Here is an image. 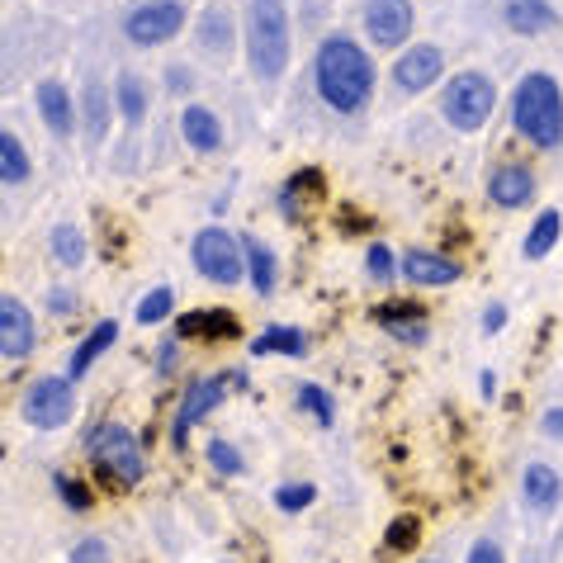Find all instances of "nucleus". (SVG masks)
<instances>
[{
	"instance_id": "39",
	"label": "nucleus",
	"mask_w": 563,
	"mask_h": 563,
	"mask_svg": "<svg viewBox=\"0 0 563 563\" xmlns=\"http://www.w3.org/2000/svg\"><path fill=\"white\" fill-rule=\"evenodd\" d=\"M468 563H507V559H503V550H497L493 540H478L474 550H468Z\"/></svg>"
},
{
	"instance_id": "3",
	"label": "nucleus",
	"mask_w": 563,
	"mask_h": 563,
	"mask_svg": "<svg viewBox=\"0 0 563 563\" xmlns=\"http://www.w3.org/2000/svg\"><path fill=\"white\" fill-rule=\"evenodd\" d=\"M246 57L261 81H279L289 67V14L285 0H252L246 10Z\"/></svg>"
},
{
	"instance_id": "12",
	"label": "nucleus",
	"mask_w": 563,
	"mask_h": 563,
	"mask_svg": "<svg viewBox=\"0 0 563 563\" xmlns=\"http://www.w3.org/2000/svg\"><path fill=\"white\" fill-rule=\"evenodd\" d=\"M445 57L435 43H417V48H408L398 62H394V86L408 90V96H421V90H431V81L441 76Z\"/></svg>"
},
{
	"instance_id": "8",
	"label": "nucleus",
	"mask_w": 563,
	"mask_h": 563,
	"mask_svg": "<svg viewBox=\"0 0 563 563\" xmlns=\"http://www.w3.org/2000/svg\"><path fill=\"white\" fill-rule=\"evenodd\" d=\"M195 271L213 279V285H242V271H246L242 242L223 228H205L195 238Z\"/></svg>"
},
{
	"instance_id": "28",
	"label": "nucleus",
	"mask_w": 563,
	"mask_h": 563,
	"mask_svg": "<svg viewBox=\"0 0 563 563\" xmlns=\"http://www.w3.org/2000/svg\"><path fill=\"white\" fill-rule=\"evenodd\" d=\"M48 246H53V256L67 265V271H76V265L86 261V232L76 228V223H57L48 232Z\"/></svg>"
},
{
	"instance_id": "20",
	"label": "nucleus",
	"mask_w": 563,
	"mask_h": 563,
	"mask_svg": "<svg viewBox=\"0 0 563 563\" xmlns=\"http://www.w3.org/2000/svg\"><path fill=\"white\" fill-rule=\"evenodd\" d=\"M303 199H322V170L303 166V170H294V176L279 185V213H285L289 223H299L303 218Z\"/></svg>"
},
{
	"instance_id": "44",
	"label": "nucleus",
	"mask_w": 563,
	"mask_h": 563,
	"mask_svg": "<svg viewBox=\"0 0 563 563\" xmlns=\"http://www.w3.org/2000/svg\"><path fill=\"white\" fill-rule=\"evenodd\" d=\"M48 308L53 312H71V294H48Z\"/></svg>"
},
{
	"instance_id": "24",
	"label": "nucleus",
	"mask_w": 563,
	"mask_h": 563,
	"mask_svg": "<svg viewBox=\"0 0 563 563\" xmlns=\"http://www.w3.org/2000/svg\"><path fill=\"white\" fill-rule=\"evenodd\" d=\"M308 355V336L303 327H265L261 336H252V355Z\"/></svg>"
},
{
	"instance_id": "11",
	"label": "nucleus",
	"mask_w": 563,
	"mask_h": 563,
	"mask_svg": "<svg viewBox=\"0 0 563 563\" xmlns=\"http://www.w3.org/2000/svg\"><path fill=\"white\" fill-rule=\"evenodd\" d=\"M365 29L379 48H402L412 34V0H369Z\"/></svg>"
},
{
	"instance_id": "29",
	"label": "nucleus",
	"mask_w": 563,
	"mask_h": 563,
	"mask_svg": "<svg viewBox=\"0 0 563 563\" xmlns=\"http://www.w3.org/2000/svg\"><path fill=\"white\" fill-rule=\"evenodd\" d=\"M0 180L5 185H24L29 180V152L10 129H0Z\"/></svg>"
},
{
	"instance_id": "5",
	"label": "nucleus",
	"mask_w": 563,
	"mask_h": 563,
	"mask_svg": "<svg viewBox=\"0 0 563 563\" xmlns=\"http://www.w3.org/2000/svg\"><path fill=\"white\" fill-rule=\"evenodd\" d=\"M493 109H497V86L483 71L450 76L441 90V114L450 129H460V133H478L483 123L493 119Z\"/></svg>"
},
{
	"instance_id": "40",
	"label": "nucleus",
	"mask_w": 563,
	"mask_h": 563,
	"mask_svg": "<svg viewBox=\"0 0 563 563\" xmlns=\"http://www.w3.org/2000/svg\"><path fill=\"white\" fill-rule=\"evenodd\" d=\"M71 563H104V544L100 540H81L76 544V554H71Z\"/></svg>"
},
{
	"instance_id": "30",
	"label": "nucleus",
	"mask_w": 563,
	"mask_h": 563,
	"mask_svg": "<svg viewBox=\"0 0 563 563\" xmlns=\"http://www.w3.org/2000/svg\"><path fill=\"white\" fill-rule=\"evenodd\" d=\"M312 503H318V488H312V483H279V488H275V507L285 516H299Z\"/></svg>"
},
{
	"instance_id": "16",
	"label": "nucleus",
	"mask_w": 563,
	"mask_h": 563,
	"mask_svg": "<svg viewBox=\"0 0 563 563\" xmlns=\"http://www.w3.org/2000/svg\"><path fill=\"white\" fill-rule=\"evenodd\" d=\"M559 497H563V478L554 474L550 464H526V474H521V503L530 507V511H554L559 507Z\"/></svg>"
},
{
	"instance_id": "38",
	"label": "nucleus",
	"mask_w": 563,
	"mask_h": 563,
	"mask_svg": "<svg viewBox=\"0 0 563 563\" xmlns=\"http://www.w3.org/2000/svg\"><path fill=\"white\" fill-rule=\"evenodd\" d=\"M503 327H507V303H488V308H483V332L497 336Z\"/></svg>"
},
{
	"instance_id": "14",
	"label": "nucleus",
	"mask_w": 563,
	"mask_h": 563,
	"mask_svg": "<svg viewBox=\"0 0 563 563\" xmlns=\"http://www.w3.org/2000/svg\"><path fill=\"white\" fill-rule=\"evenodd\" d=\"M176 336L180 341H232V336H242V322L228 308H195L176 322Z\"/></svg>"
},
{
	"instance_id": "17",
	"label": "nucleus",
	"mask_w": 563,
	"mask_h": 563,
	"mask_svg": "<svg viewBox=\"0 0 563 563\" xmlns=\"http://www.w3.org/2000/svg\"><path fill=\"white\" fill-rule=\"evenodd\" d=\"M503 20L511 24V34L536 38L544 29H554L559 14H554L550 0H503Z\"/></svg>"
},
{
	"instance_id": "15",
	"label": "nucleus",
	"mask_w": 563,
	"mask_h": 563,
	"mask_svg": "<svg viewBox=\"0 0 563 563\" xmlns=\"http://www.w3.org/2000/svg\"><path fill=\"white\" fill-rule=\"evenodd\" d=\"M402 275H408L412 285H421V289H441V285H455L464 271H460V261H450V256H441V252H427V246H417V252L402 256Z\"/></svg>"
},
{
	"instance_id": "22",
	"label": "nucleus",
	"mask_w": 563,
	"mask_h": 563,
	"mask_svg": "<svg viewBox=\"0 0 563 563\" xmlns=\"http://www.w3.org/2000/svg\"><path fill=\"white\" fill-rule=\"evenodd\" d=\"M379 322L388 336H398L402 346H421L427 341V312L417 303H394V308H379Z\"/></svg>"
},
{
	"instance_id": "2",
	"label": "nucleus",
	"mask_w": 563,
	"mask_h": 563,
	"mask_svg": "<svg viewBox=\"0 0 563 563\" xmlns=\"http://www.w3.org/2000/svg\"><path fill=\"white\" fill-rule=\"evenodd\" d=\"M511 123L526 143L554 152L563 143V90L550 71L521 76V86L511 90Z\"/></svg>"
},
{
	"instance_id": "18",
	"label": "nucleus",
	"mask_w": 563,
	"mask_h": 563,
	"mask_svg": "<svg viewBox=\"0 0 563 563\" xmlns=\"http://www.w3.org/2000/svg\"><path fill=\"white\" fill-rule=\"evenodd\" d=\"M114 341H119V322H114V318H104V322H96V327H90V336H86L81 346L71 351L67 379H71V384H76V379H86V374H90V365H96V360H100L109 346H114Z\"/></svg>"
},
{
	"instance_id": "7",
	"label": "nucleus",
	"mask_w": 563,
	"mask_h": 563,
	"mask_svg": "<svg viewBox=\"0 0 563 563\" xmlns=\"http://www.w3.org/2000/svg\"><path fill=\"white\" fill-rule=\"evenodd\" d=\"M20 412H24L29 427H38V431H57V427H67L71 412H76L71 379H67V374H38V379L24 388Z\"/></svg>"
},
{
	"instance_id": "1",
	"label": "nucleus",
	"mask_w": 563,
	"mask_h": 563,
	"mask_svg": "<svg viewBox=\"0 0 563 563\" xmlns=\"http://www.w3.org/2000/svg\"><path fill=\"white\" fill-rule=\"evenodd\" d=\"M312 81H318V96L336 109V114H360L369 104L374 90V62L365 57L355 38L332 34L318 48V62H312Z\"/></svg>"
},
{
	"instance_id": "36",
	"label": "nucleus",
	"mask_w": 563,
	"mask_h": 563,
	"mask_svg": "<svg viewBox=\"0 0 563 563\" xmlns=\"http://www.w3.org/2000/svg\"><path fill=\"white\" fill-rule=\"evenodd\" d=\"M417 530H421V521H417V516H394V526H388V550H394V554H402V550H412V544H417Z\"/></svg>"
},
{
	"instance_id": "25",
	"label": "nucleus",
	"mask_w": 563,
	"mask_h": 563,
	"mask_svg": "<svg viewBox=\"0 0 563 563\" xmlns=\"http://www.w3.org/2000/svg\"><path fill=\"white\" fill-rule=\"evenodd\" d=\"M242 252H246V275H252V289L256 294H271L275 289V252L265 246L261 238H242Z\"/></svg>"
},
{
	"instance_id": "13",
	"label": "nucleus",
	"mask_w": 563,
	"mask_h": 563,
	"mask_svg": "<svg viewBox=\"0 0 563 563\" xmlns=\"http://www.w3.org/2000/svg\"><path fill=\"white\" fill-rule=\"evenodd\" d=\"M488 199L497 209H526L530 199H536V170L530 166H516V162H507V166H497L493 176H488Z\"/></svg>"
},
{
	"instance_id": "42",
	"label": "nucleus",
	"mask_w": 563,
	"mask_h": 563,
	"mask_svg": "<svg viewBox=\"0 0 563 563\" xmlns=\"http://www.w3.org/2000/svg\"><path fill=\"white\" fill-rule=\"evenodd\" d=\"M176 346H180V336H170V341H162V351H156V369L162 374L176 369Z\"/></svg>"
},
{
	"instance_id": "6",
	"label": "nucleus",
	"mask_w": 563,
	"mask_h": 563,
	"mask_svg": "<svg viewBox=\"0 0 563 563\" xmlns=\"http://www.w3.org/2000/svg\"><path fill=\"white\" fill-rule=\"evenodd\" d=\"M228 384L232 388H246L252 379H246V369H228V374H199V379L185 384L180 408H176V427H170V445H176V450L190 445V427H199V421H205L218 408V402H223Z\"/></svg>"
},
{
	"instance_id": "34",
	"label": "nucleus",
	"mask_w": 563,
	"mask_h": 563,
	"mask_svg": "<svg viewBox=\"0 0 563 563\" xmlns=\"http://www.w3.org/2000/svg\"><path fill=\"white\" fill-rule=\"evenodd\" d=\"M365 271H369L374 285H394V271H398V265H394V252H388L384 242H374L369 252H365Z\"/></svg>"
},
{
	"instance_id": "19",
	"label": "nucleus",
	"mask_w": 563,
	"mask_h": 563,
	"mask_svg": "<svg viewBox=\"0 0 563 563\" xmlns=\"http://www.w3.org/2000/svg\"><path fill=\"white\" fill-rule=\"evenodd\" d=\"M180 133H185V143H190L195 152H218L223 147V123H218L213 109L205 104H190L180 114Z\"/></svg>"
},
{
	"instance_id": "43",
	"label": "nucleus",
	"mask_w": 563,
	"mask_h": 563,
	"mask_svg": "<svg viewBox=\"0 0 563 563\" xmlns=\"http://www.w3.org/2000/svg\"><path fill=\"white\" fill-rule=\"evenodd\" d=\"M166 86H170V90H190V71H185V67H170V71H166Z\"/></svg>"
},
{
	"instance_id": "9",
	"label": "nucleus",
	"mask_w": 563,
	"mask_h": 563,
	"mask_svg": "<svg viewBox=\"0 0 563 563\" xmlns=\"http://www.w3.org/2000/svg\"><path fill=\"white\" fill-rule=\"evenodd\" d=\"M185 24V5L180 0H147V5L129 10V20H123V34L137 48H156V43H170L180 34Z\"/></svg>"
},
{
	"instance_id": "23",
	"label": "nucleus",
	"mask_w": 563,
	"mask_h": 563,
	"mask_svg": "<svg viewBox=\"0 0 563 563\" xmlns=\"http://www.w3.org/2000/svg\"><path fill=\"white\" fill-rule=\"evenodd\" d=\"M559 232H563V218H559V209H544L536 223H530V232H526V242H521V256L526 261H544L559 246Z\"/></svg>"
},
{
	"instance_id": "35",
	"label": "nucleus",
	"mask_w": 563,
	"mask_h": 563,
	"mask_svg": "<svg viewBox=\"0 0 563 563\" xmlns=\"http://www.w3.org/2000/svg\"><path fill=\"white\" fill-rule=\"evenodd\" d=\"M209 464H213L223 478H238V474H242V450L232 445V441H209Z\"/></svg>"
},
{
	"instance_id": "32",
	"label": "nucleus",
	"mask_w": 563,
	"mask_h": 563,
	"mask_svg": "<svg viewBox=\"0 0 563 563\" xmlns=\"http://www.w3.org/2000/svg\"><path fill=\"white\" fill-rule=\"evenodd\" d=\"M170 308H176V294H170V285H156L152 294H143V303H137V322H143V327L166 322Z\"/></svg>"
},
{
	"instance_id": "45",
	"label": "nucleus",
	"mask_w": 563,
	"mask_h": 563,
	"mask_svg": "<svg viewBox=\"0 0 563 563\" xmlns=\"http://www.w3.org/2000/svg\"><path fill=\"white\" fill-rule=\"evenodd\" d=\"M478 388H483V398H493V394H497V379H493V374H483Z\"/></svg>"
},
{
	"instance_id": "26",
	"label": "nucleus",
	"mask_w": 563,
	"mask_h": 563,
	"mask_svg": "<svg viewBox=\"0 0 563 563\" xmlns=\"http://www.w3.org/2000/svg\"><path fill=\"white\" fill-rule=\"evenodd\" d=\"M114 100H119V114H123L129 129H137V123L147 119V86L137 81L133 71H123L119 81H114Z\"/></svg>"
},
{
	"instance_id": "10",
	"label": "nucleus",
	"mask_w": 563,
	"mask_h": 563,
	"mask_svg": "<svg viewBox=\"0 0 563 563\" xmlns=\"http://www.w3.org/2000/svg\"><path fill=\"white\" fill-rule=\"evenodd\" d=\"M0 355H5V365H20L34 355V318L14 294H0Z\"/></svg>"
},
{
	"instance_id": "37",
	"label": "nucleus",
	"mask_w": 563,
	"mask_h": 563,
	"mask_svg": "<svg viewBox=\"0 0 563 563\" xmlns=\"http://www.w3.org/2000/svg\"><path fill=\"white\" fill-rule=\"evenodd\" d=\"M86 123H90V133L96 137H104V90L96 81L86 86Z\"/></svg>"
},
{
	"instance_id": "27",
	"label": "nucleus",
	"mask_w": 563,
	"mask_h": 563,
	"mask_svg": "<svg viewBox=\"0 0 563 563\" xmlns=\"http://www.w3.org/2000/svg\"><path fill=\"white\" fill-rule=\"evenodd\" d=\"M199 48L205 53H228L232 48V14L223 5H209L199 14Z\"/></svg>"
},
{
	"instance_id": "31",
	"label": "nucleus",
	"mask_w": 563,
	"mask_h": 563,
	"mask_svg": "<svg viewBox=\"0 0 563 563\" xmlns=\"http://www.w3.org/2000/svg\"><path fill=\"white\" fill-rule=\"evenodd\" d=\"M299 408H303L308 417H318V427H332V421H336L332 394H327V388H318V384H299Z\"/></svg>"
},
{
	"instance_id": "33",
	"label": "nucleus",
	"mask_w": 563,
	"mask_h": 563,
	"mask_svg": "<svg viewBox=\"0 0 563 563\" xmlns=\"http://www.w3.org/2000/svg\"><path fill=\"white\" fill-rule=\"evenodd\" d=\"M53 488L57 497L67 503V511H90V488L81 478H71V474H53Z\"/></svg>"
},
{
	"instance_id": "4",
	"label": "nucleus",
	"mask_w": 563,
	"mask_h": 563,
	"mask_svg": "<svg viewBox=\"0 0 563 563\" xmlns=\"http://www.w3.org/2000/svg\"><path fill=\"white\" fill-rule=\"evenodd\" d=\"M86 460L96 464L114 488H133V483H143V474H147L143 445H137V435L129 427H119V421H104V427L86 435Z\"/></svg>"
},
{
	"instance_id": "21",
	"label": "nucleus",
	"mask_w": 563,
	"mask_h": 563,
	"mask_svg": "<svg viewBox=\"0 0 563 563\" xmlns=\"http://www.w3.org/2000/svg\"><path fill=\"white\" fill-rule=\"evenodd\" d=\"M38 114H43V123L53 129V137H71L76 114H71L67 86H62V81H43V86H38Z\"/></svg>"
},
{
	"instance_id": "41",
	"label": "nucleus",
	"mask_w": 563,
	"mask_h": 563,
	"mask_svg": "<svg viewBox=\"0 0 563 563\" xmlns=\"http://www.w3.org/2000/svg\"><path fill=\"white\" fill-rule=\"evenodd\" d=\"M540 431L550 435V441H563V408H544V417H540Z\"/></svg>"
}]
</instances>
